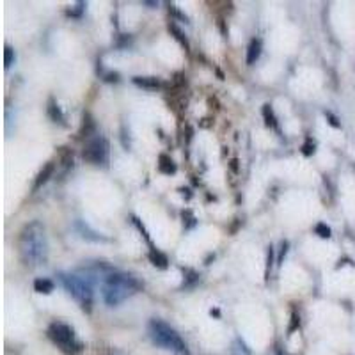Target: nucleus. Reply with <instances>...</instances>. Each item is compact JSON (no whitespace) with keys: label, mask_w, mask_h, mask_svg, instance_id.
I'll use <instances>...</instances> for the list:
<instances>
[{"label":"nucleus","mask_w":355,"mask_h":355,"mask_svg":"<svg viewBox=\"0 0 355 355\" xmlns=\"http://www.w3.org/2000/svg\"><path fill=\"white\" fill-rule=\"evenodd\" d=\"M315 233L318 234V236H322V239H329V236H331V227H329L327 224L320 222V224H316Z\"/></svg>","instance_id":"15"},{"label":"nucleus","mask_w":355,"mask_h":355,"mask_svg":"<svg viewBox=\"0 0 355 355\" xmlns=\"http://www.w3.org/2000/svg\"><path fill=\"white\" fill-rule=\"evenodd\" d=\"M139 288L141 284L132 275L112 274L105 279V284H103V299L109 306H117L132 297Z\"/></svg>","instance_id":"2"},{"label":"nucleus","mask_w":355,"mask_h":355,"mask_svg":"<svg viewBox=\"0 0 355 355\" xmlns=\"http://www.w3.org/2000/svg\"><path fill=\"white\" fill-rule=\"evenodd\" d=\"M263 116H265V119H266V125L272 126V128H277V121H275V116H274V112H272L270 105L263 107Z\"/></svg>","instance_id":"14"},{"label":"nucleus","mask_w":355,"mask_h":355,"mask_svg":"<svg viewBox=\"0 0 355 355\" xmlns=\"http://www.w3.org/2000/svg\"><path fill=\"white\" fill-rule=\"evenodd\" d=\"M107 158H109V142L105 137H94L84 148V160L91 164L100 166V164H105Z\"/></svg>","instance_id":"6"},{"label":"nucleus","mask_w":355,"mask_h":355,"mask_svg":"<svg viewBox=\"0 0 355 355\" xmlns=\"http://www.w3.org/2000/svg\"><path fill=\"white\" fill-rule=\"evenodd\" d=\"M302 150H304V155H306V157H311V155L315 153V142L311 141V139H307L306 144L302 146Z\"/></svg>","instance_id":"17"},{"label":"nucleus","mask_w":355,"mask_h":355,"mask_svg":"<svg viewBox=\"0 0 355 355\" xmlns=\"http://www.w3.org/2000/svg\"><path fill=\"white\" fill-rule=\"evenodd\" d=\"M34 290H36L37 293L49 295V293H52V291H53V283L50 281V279L40 277V279H36V281H34Z\"/></svg>","instance_id":"9"},{"label":"nucleus","mask_w":355,"mask_h":355,"mask_svg":"<svg viewBox=\"0 0 355 355\" xmlns=\"http://www.w3.org/2000/svg\"><path fill=\"white\" fill-rule=\"evenodd\" d=\"M52 174H53V164H46V166H44L43 169H41V173L37 174L36 183H34V190L40 189V187L43 185V183L49 182V178L52 176Z\"/></svg>","instance_id":"8"},{"label":"nucleus","mask_w":355,"mask_h":355,"mask_svg":"<svg viewBox=\"0 0 355 355\" xmlns=\"http://www.w3.org/2000/svg\"><path fill=\"white\" fill-rule=\"evenodd\" d=\"M82 9H84V4H78V9L71 11V12H69V15H71V17H78V15H80V12H82Z\"/></svg>","instance_id":"20"},{"label":"nucleus","mask_w":355,"mask_h":355,"mask_svg":"<svg viewBox=\"0 0 355 355\" xmlns=\"http://www.w3.org/2000/svg\"><path fill=\"white\" fill-rule=\"evenodd\" d=\"M150 334L155 343L160 345V347L173 350L176 355H189V350H187L183 339L167 323L160 322V320H153L150 323Z\"/></svg>","instance_id":"3"},{"label":"nucleus","mask_w":355,"mask_h":355,"mask_svg":"<svg viewBox=\"0 0 355 355\" xmlns=\"http://www.w3.org/2000/svg\"><path fill=\"white\" fill-rule=\"evenodd\" d=\"M49 114L50 117H52L53 121L55 123H61V125H64V116H62L61 109H59V105H55V101H50V107H49Z\"/></svg>","instance_id":"13"},{"label":"nucleus","mask_w":355,"mask_h":355,"mask_svg":"<svg viewBox=\"0 0 355 355\" xmlns=\"http://www.w3.org/2000/svg\"><path fill=\"white\" fill-rule=\"evenodd\" d=\"M15 62V50L11 46H6L4 50V66L6 68H11V64Z\"/></svg>","instance_id":"16"},{"label":"nucleus","mask_w":355,"mask_h":355,"mask_svg":"<svg viewBox=\"0 0 355 355\" xmlns=\"http://www.w3.org/2000/svg\"><path fill=\"white\" fill-rule=\"evenodd\" d=\"M49 336L53 343H55L57 347H61V350L66 352V354L73 355V354H78V352L82 350V343L77 339L73 329L69 327V325H66V323H61V322L52 323L49 329Z\"/></svg>","instance_id":"5"},{"label":"nucleus","mask_w":355,"mask_h":355,"mask_svg":"<svg viewBox=\"0 0 355 355\" xmlns=\"http://www.w3.org/2000/svg\"><path fill=\"white\" fill-rule=\"evenodd\" d=\"M133 82L146 89L160 87V80H158L157 77H133Z\"/></svg>","instance_id":"10"},{"label":"nucleus","mask_w":355,"mask_h":355,"mask_svg":"<svg viewBox=\"0 0 355 355\" xmlns=\"http://www.w3.org/2000/svg\"><path fill=\"white\" fill-rule=\"evenodd\" d=\"M325 116H327V117H329V123H331V125H332V126H336V128H338V126H339L338 119H336V117H334V116H332V114H331V112H327V114H325Z\"/></svg>","instance_id":"19"},{"label":"nucleus","mask_w":355,"mask_h":355,"mask_svg":"<svg viewBox=\"0 0 355 355\" xmlns=\"http://www.w3.org/2000/svg\"><path fill=\"white\" fill-rule=\"evenodd\" d=\"M62 284L66 290L82 304V307H91L93 304V283L87 275H78V274H64L62 275Z\"/></svg>","instance_id":"4"},{"label":"nucleus","mask_w":355,"mask_h":355,"mask_svg":"<svg viewBox=\"0 0 355 355\" xmlns=\"http://www.w3.org/2000/svg\"><path fill=\"white\" fill-rule=\"evenodd\" d=\"M150 259H151V263H153L155 266H158V268H166L167 263H169V261H167V256L162 254L160 250H157V249H151Z\"/></svg>","instance_id":"11"},{"label":"nucleus","mask_w":355,"mask_h":355,"mask_svg":"<svg viewBox=\"0 0 355 355\" xmlns=\"http://www.w3.org/2000/svg\"><path fill=\"white\" fill-rule=\"evenodd\" d=\"M171 28H173V33H174V34H176V37H178V40L182 41V43H183V44H185V46H187V40H183V34H182V33H180V31H178V28H176V27H174V25H173V27H171Z\"/></svg>","instance_id":"18"},{"label":"nucleus","mask_w":355,"mask_h":355,"mask_svg":"<svg viewBox=\"0 0 355 355\" xmlns=\"http://www.w3.org/2000/svg\"><path fill=\"white\" fill-rule=\"evenodd\" d=\"M261 55V41L252 40L247 49V64H254Z\"/></svg>","instance_id":"7"},{"label":"nucleus","mask_w":355,"mask_h":355,"mask_svg":"<svg viewBox=\"0 0 355 355\" xmlns=\"http://www.w3.org/2000/svg\"><path fill=\"white\" fill-rule=\"evenodd\" d=\"M158 169L162 171V173H166V174H171L176 171V166H174V162L171 160L167 155H160V164H158Z\"/></svg>","instance_id":"12"},{"label":"nucleus","mask_w":355,"mask_h":355,"mask_svg":"<svg viewBox=\"0 0 355 355\" xmlns=\"http://www.w3.org/2000/svg\"><path fill=\"white\" fill-rule=\"evenodd\" d=\"M18 247H20L21 259L27 265H41L46 259V252H49L43 224L37 220L27 224L20 233Z\"/></svg>","instance_id":"1"},{"label":"nucleus","mask_w":355,"mask_h":355,"mask_svg":"<svg viewBox=\"0 0 355 355\" xmlns=\"http://www.w3.org/2000/svg\"><path fill=\"white\" fill-rule=\"evenodd\" d=\"M291 320H293V325H291V327H290V331H293V329L297 327V325H299V316H297V315H295V313H293V316H291Z\"/></svg>","instance_id":"21"}]
</instances>
